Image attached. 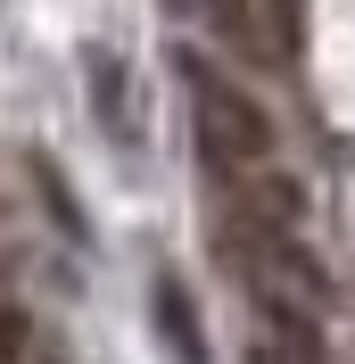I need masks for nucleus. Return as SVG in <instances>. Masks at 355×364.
<instances>
[{
    "label": "nucleus",
    "instance_id": "nucleus-1",
    "mask_svg": "<svg viewBox=\"0 0 355 364\" xmlns=\"http://www.w3.org/2000/svg\"><path fill=\"white\" fill-rule=\"evenodd\" d=\"M182 100H190V133H199V166L207 182L240 174V166H273L281 158V116L248 91V75H231L207 50H182Z\"/></svg>",
    "mask_w": 355,
    "mask_h": 364
},
{
    "label": "nucleus",
    "instance_id": "nucleus-2",
    "mask_svg": "<svg viewBox=\"0 0 355 364\" xmlns=\"http://www.w3.org/2000/svg\"><path fill=\"white\" fill-rule=\"evenodd\" d=\"M165 9L190 17L231 67H265V75L297 67V0H165Z\"/></svg>",
    "mask_w": 355,
    "mask_h": 364
},
{
    "label": "nucleus",
    "instance_id": "nucleus-3",
    "mask_svg": "<svg viewBox=\"0 0 355 364\" xmlns=\"http://www.w3.org/2000/svg\"><path fill=\"white\" fill-rule=\"evenodd\" d=\"M83 83H91V108H99V124H108V141H124L133 149V75H124V58L116 50H91L83 58Z\"/></svg>",
    "mask_w": 355,
    "mask_h": 364
},
{
    "label": "nucleus",
    "instance_id": "nucleus-4",
    "mask_svg": "<svg viewBox=\"0 0 355 364\" xmlns=\"http://www.w3.org/2000/svg\"><path fill=\"white\" fill-rule=\"evenodd\" d=\"M149 306H157V331H165V348H174L182 364H207V340H199V306H190V290H182L174 273H157Z\"/></svg>",
    "mask_w": 355,
    "mask_h": 364
},
{
    "label": "nucleus",
    "instance_id": "nucleus-5",
    "mask_svg": "<svg viewBox=\"0 0 355 364\" xmlns=\"http://www.w3.org/2000/svg\"><path fill=\"white\" fill-rule=\"evenodd\" d=\"M25 348H33V315L25 306H0V364H25Z\"/></svg>",
    "mask_w": 355,
    "mask_h": 364
}]
</instances>
